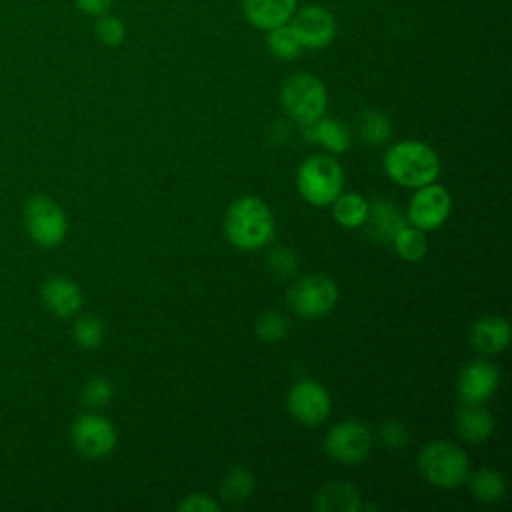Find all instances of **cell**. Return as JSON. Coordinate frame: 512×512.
Wrapping results in <instances>:
<instances>
[{"label":"cell","mask_w":512,"mask_h":512,"mask_svg":"<svg viewBox=\"0 0 512 512\" xmlns=\"http://www.w3.org/2000/svg\"><path fill=\"white\" fill-rule=\"evenodd\" d=\"M224 234L238 250H260L274 236V214L262 198L240 196L226 210Z\"/></svg>","instance_id":"1"},{"label":"cell","mask_w":512,"mask_h":512,"mask_svg":"<svg viewBox=\"0 0 512 512\" xmlns=\"http://www.w3.org/2000/svg\"><path fill=\"white\" fill-rule=\"evenodd\" d=\"M386 176L404 188L436 182L442 170L436 150L422 140H400L388 146L382 160Z\"/></svg>","instance_id":"2"},{"label":"cell","mask_w":512,"mask_h":512,"mask_svg":"<svg viewBox=\"0 0 512 512\" xmlns=\"http://www.w3.org/2000/svg\"><path fill=\"white\" fill-rule=\"evenodd\" d=\"M418 472L428 484L452 490L466 484L470 460L460 446L448 440H432L418 452Z\"/></svg>","instance_id":"3"},{"label":"cell","mask_w":512,"mask_h":512,"mask_svg":"<svg viewBox=\"0 0 512 512\" xmlns=\"http://www.w3.org/2000/svg\"><path fill=\"white\" fill-rule=\"evenodd\" d=\"M280 104L292 122L308 126L326 114L328 90L312 72H294L280 86Z\"/></svg>","instance_id":"4"},{"label":"cell","mask_w":512,"mask_h":512,"mask_svg":"<svg viewBox=\"0 0 512 512\" xmlns=\"http://www.w3.org/2000/svg\"><path fill=\"white\" fill-rule=\"evenodd\" d=\"M296 188L312 206H330L344 190V170L328 154H312L296 170Z\"/></svg>","instance_id":"5"},{"label":"cell","mask_w":512,"mask_h":512,"mask_svg":"<svg viewBox=\"0 0 512 512\" xmlns=\"http://www.w3.org/2000/svg\"><path fill=\"white\" fill-rule=\"evenodd\" d=\"M336 302L338 286L324 274H304L286 290L288 308L304 320H314L328 314Z\"/></svg>","instance_id":"6"},{"label":"cell","mask_w":512,"mask_h":512,"mask_svg":"<svg viewBox=\"0 0 512 512\" xmlns=\"http://www.w3.org/2000/svg\"><path fill=\"white\" fill-rule=\"evenodd\" d=\"M22 218L30 238L44 248H54L62 244L68 234V218L62 206L50 196H30L24 204Z\"/></svg>","instance_id":"7"},{"label":"cell","mask_w":512,"mask_h":512,"mask_svg":"<svg viewBox=\"0 0 512 512\" xmlns=\"http://www.w3.org/2000/svg\"><path fill=\"white\" fill-rule=\"evenodd\" d=\"M288 24L302 50H322L330 46L338 34V20L334 12L322 4L298 6Z\"/></svg>","instance_id":"8"},{"label":"cell","mask_w":512,"mask_h":512,"mask_svg":"<svg viewBox=\"0 0 512 512\" xmlns=\"http://www.w3.org/2000/svg\"><path fill=\"white\" fill-rule=\"evenodd\" d=\"M452 212L450 192L438 184L430 182L420 188H414V194L406 206V224L420 228L422 232L438 230Z\"/></svg>","instance_id":"9"},{"label":"cell","mask_w":512,"mask_h":512,"mask_svg":"<svg viewBox=\"0 0 512 512\" xmlns=\"http://www.w3.org/2000/svg\"><path fill=\"white\" fill-rule=\"evenodd\" d=\"M372 432L360 420H342L324 436L326 454L342 464H360L372 452Z\"/></svg>","instance_id":"10"},{"label":"cell","mask_w":512,"mask_h":512,"mask_svg":"<svg viewBox=\"0 0 512 512\" xmlns=\"http://www.w3.org/2000/svg\"><path fill=\"white\" fill-rule=\"evenodd\" d=\"M116 442V426L96 412L82 414L72 424V444L86 458L108 456L116 448Z\"/></svg>","instance_id":"11"},{"label":"cell","mask_w":512,"mask_h":512,"mask_svg":"<svg viewBox=\"0 0 512 512\" xmlns=\"http://www.w3.org/2000/svg\"><path fill=\"white\" fill-rule=\"evenodd\" d=\"M286 408L296 422L304 426H318L328 418L332 400L318 380L306 378L292 384L286 396Z\"/></svg>","instance_id":"12"},{"label":"cell","mask_w":512,"mask_h":512,"mask_svg":"<svg viewBox=\"0 0 512 512\" xmlns=\"http://www.w3.org/2000/svg\"><path fill=\"white\" fill-rule=\"evenodd\" d=\"M498 384L500 372L496 364L486 358H476L462 366L456 392L462 404H484L498 390Z\"/></svg>","instance_id":"13"},{"label":"cell","mask_w":512,"mask_h":512,"mask_svg":"<svg viewBox=\"0 0 512 512\" xmlns=\"http://www.w3.org/2000/svg\"><path fill=\"white\" fill-rule=\"evenodd\" d=\"M296 8L298 0H240L246 22L260 32L288 24Z\"/></svg>","instance_id":"14"},{"label":"cell","mask_w":512,"mask_h":512,"mask_svg":"<svg viewBox=\"0 0 512 512\" xmlns=\"http://www.w3.org/2000/svg\"><path fill=\"white\" fill-rule=\"evenodd\" d=\"M40 296L44 306L58 318H70L78 314L84 304V294L80 286L66 276H50L42 284Z\"/></svg>","instance_id":"15"},{"label":"cell","mask_w":512,"mask_h":512,"mask_svg":"<svg viewBox=\"0 0 512 512\" xmlns=\"http://www.w3.org/2000/svg\"><path fill=\"white\" fill-rule=\"evenodd\" d=\"M468 338L472 348L480 354L496 356L508 348L512 340V328L504 316L488 314L472 324Z\"/></svg>","instance_id":"16"},{"label":"cell","mask_w":512,"mask_h":512,"mask_svg":"<svg viewBox=\"0 0 512 512\" xmlns=\"http://www.w3.org/2000/svg\"><path fill=\"white\" fill-rule=\"evenodd\" d=\"M406 224V216L390 200H374L368 208V218L364 222L366 236L378 244H390L394 234Z\"/></svg>","instance_id":"17"},{"label":"cell","mask_w":512,"mask_h":512,"mask_svg":"<svg viewBox=\"0 0 512 512\" xmlns=\"http://www.w3.org/2000/svg\"><path fill=\"white\" fill-rule=\"evenodd\" d=\"M306 140L320 144L330 154H344L352 146V130L336 118H318L308 126H300Z\"/></svg>","instance_id":"18"},{"label":"cell","mask_w":512,"mask_h":512,"mask_svg":"<svg viewBox=\"0 0 512 512\" xmlns=\"http://www.w3.org/2000/svg\"><path fill=\"white\" fill-rule=\"evenodd\" d=\"M314 508L320 512H360V492L350 482L330 480L314 494Z\"/></svg>","instance_id":"19"},{"label":"cell","mask_w":512,"mask_h":512,"mask_svg":"<svg viewBox=\"0 0 512 512\" xmlns=\"http://www.w3.org/2000/svg\"><path fill=\"white\" fill-rule=\"evenodd\" d=\"M454 426L460 438L472 444H480L492 436L494 416L482 404H462V408L456 412Z\"/></svg>","instance_id":"20"},{"label":"cell","mask_w":512,"mask_h":512,"mask_svg":"<svg viewBox=\"0 0 512 512\" xmlns=\"http://www.w3.org/2000/svg\"><path fill=\"white\" fill-rule=\"evenodd\" d=\"M332 206V216L334 220L342 226V228H348V230H360L368 218V208H370V202L358 194V192H340L334 202L330 204Z\"/></svg>","instance_id":"21"},{"label":"cell","mask_w":512,"mask_h":512,"mask_svg":"<svg viewBox=\"0 0 512 512\" xmlns=\"http://www.w3.org/2000/svg\"><path fill=\"white\" fill-rule=\"evenodd\" d=\"M356 132L364 144L382 146L392 136V122L382 110L364 108L356 116Z\"/></svg>","instance_id":"22"},{"label":"cell","mask_w":512,"mask_h":512,"mask_svg":"<svg viewBox=\"0 0 512 512\" xmlns=\"http://www.w3.org/2000/svg\"><path fill=\"white\" fill-rule=\"evenodd\" d=\"M470 494L482 504H496L506 494V480L492 468H480L466 478Z\"/></svg>","instance_id":"23"},{"label":"cell","mask_w":512,"mask_h":512,"mask_svg":"<svg viewBox=\"0 0 512 512\" xmlns=\"http://www.w3.org/2000/svg\"><path fill=\"white\" fill-rule=\"evenodd\" d=\"M256 490L254 474L244 466H234L226 472L220 484V496L230 504H244Z\"/></svg>","instance_id":"24"},{"label":"cell","mask_w":512,"mask_h":512,"mask_svg":"<svg viewBox=\"0 0 512 512\" xmlns=\"http://www.w3.org/2000/svg\"><path fill=\"white\" fill-rule=\"evenodd\" d=\"M396 250V254L406 260V262H418L426 256L428 252V240H426V232H422L416 226L404 224L392 238L390 242Z\"/></svg>","instance_id":"25"},{"label":"cell","mask_w":512,"mask_h":512,"mask_svg":"<svg viewBox=\"0 0 512 512\" xmlns=\"http://www.w3.org/2000/svg\"><path fill=\"white\" fill-rule=\"evenodd\" d=\"M266 48L278 60H294L302 52V46H300L296 34L292 32L290 24L268 30L266 32Z\"/></svg>","instance_id":"26"},{"label":"cell","mask_w":512,"mask_h":512,"mask_svg":"<svg viewBox=\"0 0 512 512\" xmlns=\"http://www.w3.org/2000/svg\"><path fill=\"white\" fill-rule=\"evenodd\" d=\"M254 330L262 342H268V344L280 342L286 338V334L290 330V320L286 314H282L278 310H268L256 320Z\"/></svg>","instance_id":"27"},{"label":"cell","mask_w":512,"mask_h":512,"mask_svg":"<svg viewBox=\"0 0 512 512\" xmlns=\"http://www.w3.org/2000/svg\"><path fill=\"white\" fill-rule=\"evenodd\" d=\"M72 334H74V340H76L78 346H82L86 350H92V348H98L104 342L106 328H104V322L98 316L86 314V316H80L74 322Z\"/></svg>","instance_id":"28"},{"label":"cell","mask_w":512,"mask_h":512,"mask_svg":"<svg viewBox=\"0 0 512 512\" xmlns=\"http://www.w3.org/2000/svg\"><path fill=\"white\" fill-rule=\"evenodd\" d=\"M94 34L96 38L110 48L120 46L126 40V24L120 16L104 12L100 16H96V24H94Z\"/></svg>","instance_id":"29"},{"label":"cell","mask_w":512,"mask_h":512,"mask_svg":"<svg viewBox=\"0 0 512 512\" xmlns=\"http://www.w3.org/2000/svg\"><path fill=\"white\" fill-rule=\"evenodd\" d=\"M112 394H114L112 382L108 378H104V376H96V378H90L84 384V388H82V402L88 408H102V406H106L112 400Z\"/></svg>","instance_id":"30"},{"label":"cell","mask_w":512,"mask_h":512,"mask_svg":"<svg viewBox=\"0 0 512 512\" xmlns=\"http://www.w3.org/2000/svg\"><path fill=\"white\" fill-rule=\"evenodd\" d=\"M268 266L278 278H290L298 272V258L290 248L278 246L268 254Z\"/></svg>","instance_id":"31"},{"label":"cell","mask_w":512,"mask_h":512,"mask_svg":"<svg viewBox=\"0 0 512 512\" xmlns=\"http://www.w3.org/2000/svg\"><path fill=\"white\" fill-rule=\"evenodd\" d=\"M378 438H380V442H382L386 448H390V450H402V448L408 444V440H410V432H408V428H406L402 422H398V420H386V422H382L380 428H378Z\"/></svg>","instance_id":"32"},{"label":"cell","mask_w":512,"mask_h":512,"mask_svg":"<svg viewBox=\"0 0 512 512\" xmlns=\"http://www.w3.org/2000/svg\"><path fill=\"white\" fill-rule=\"evenodd\" d=\"M178 510L180 512H218L220 504L214 498H210L208 494L194 492V494L184 496V500H180Z\"/></svg>","instance_id":"33"},{"label":"cell","mask_w":512,"mask_h":512,"mask_svg":"<svg viewBox=\"0 0 512 512\" xmlns=\"http://www.w3.org/2000/svg\"><path fill=\"white\" fill-rule=\"evenodd\" d=\"M114 0H74V6L88 16H100L110 10Z\"/></svg>","instance_id":"34"}]
</instances>
